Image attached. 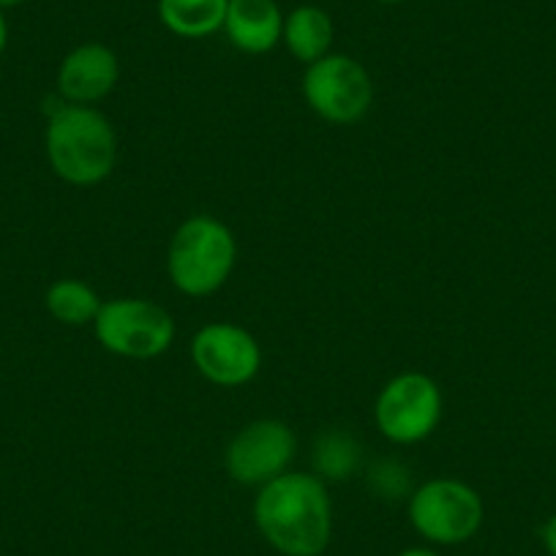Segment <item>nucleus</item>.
<instances>
[{
	"instance_id": "412c9836",
	"label": "nucleus",
	"mask_w": 556,
	"mask_h": 556,
	"mask_svg": "<svg viewBox=\"0 0 556 556\" xmlns=\"http://www.w3.org/2000/svg\"><path fill=\"white\" fill-rule=\"evenodd\" d=\"M379 3H388V7H393V3H406V0H379Z\"/></svg>"
},
{
	"instance_id": "ddd939ff",
	"label": "nucleus",
	"mask_w": 556,
	"mask_h": 556,
	"mask_svg": "<svg viewBox=\"0 0 556 556\" xmlns=\"http://www.w3.org/2000/svg\"><path fill=\"white\" fill-rule=\"evenodd\" d=\"M229 0H159V20L180 39H205L224 30Z\"/></svg>"
},
{
	"instance_id": "6ab92c4d",
	"label": "nucleus",
	"mask_w": 556,
	"mask_h": 556,
	"mask_svg": "<svg viewBox=\"0 0 556 556\" xmlns=\"http://www.w3.org/2000/svg\"><path fill=\"white\" fill-rule=\"evenodd\" d=\"M399 556H442V554H437L434 548H406L401 551Z\"/></svg>"
},
{
	"instance_id": "6e6552de",
	"label": "nucleus",
	"mask_w": 556,
	"mask_h": 556,
	"mask_svg": "<svg viewBox=\"0 0 556 556\" xmlns=\"http://www.w3.org/2000/svg\"><path fill=\"white\" fill-rule=\"evenodd\" d=\"M295 431L281 420H254L243 426L224 453L227 475L240 485H265L290 472L295 458Z\"/></svg>"
},
{
	"instance_id": "dca6fc26",
	"label": "nucleus",
	"mask_w": 556,
	"mask_h": 556,
	"mask_svg": "<svg viewBox=\"0 0 556 556\" xmlns=\"http://www.w3.org/2000/svg\"><path fill=\"white\" fill-rule=\"evenodd\" d=\"M406 475L409 472H406L399 462H379L377 467L371 469L374 491L382 496H390V500H395V496H401L406 491V483H409V478H406Z\"/></svg>"
},
{
	"instance_id": "2eb2a0df",
	"label": "nucleus",
	"mask_w": 556,
	"mask_h": 556,
	"mask_svg": "<svg viewBox=\"0 0 556 556\" xmlns=\"http://www.w3.org/2000/svg\"><path fill=\"white\" fill-rule=\"evenodd\" d=\"M312 462L319 480H346L361 469L363 451L346 431H328L314 442Z\"/></svg>"
},
{
	"instance_id": "a211bd4d",
	"label": "nucleus",
	"mask_w": 556,
	"mask_h": 556,
	"mask_svg": "<svg viewBox=\"0 0 556 556\" xmlns=\"http://www.w3.org/2000/svg\"><path fill=\"white\" fill-rule=\"evenodd\" d=\"M7 45H9V23L7 17H3V12H0V55L7 52Z\"/></svg>"
},
{
	"instance_id": "9b49d317",
	"label": "nucleus",
	"mask_w": 556,
	"mask_h": 556,
	"mask_svg": "<svg viewBox=\"0 0 556 556\" xmlns=\"http://www.w3.org/2000/svg\"><path fill=\"white\" fill-rule=\"evenodd\" d=\"M224 34L235 50L245 55H265L281 41L285 14L276 0H229Z\"/></svg>"
},
{
	"instance_id": "1a4fd4ad",
	"label": "nucleus",
	"mask_w": 556,
	"mask_h": 556,
	"mask_svg": "<svg viewBox=\"0 0 556 556\" xmlns=\"http://www.w3.org/2000/svg\"><path fill=\"white\" fill-rule=\"evenodd\" d=\"M191 361L207 382L240 388L260 374L262 350L254 336L232 323H211L197 330Z\"/></svg>"
},
{
	"instance_id": "9d476101",
	"label": "nucleus",
	"mask_w": 556,
	"mask_h": 556,
	"mask_svg": "<svg viewBox=\"0 0 556 556\" xmlns=\"http://www.w3.org/2000/svg\"><path fill=\"white\" fill-rule=\"evenodd\" d=\"M121 79V61L99 41H88L68 52L58 68V93L66 104H96L115 90Z\"/></svg>"
},
{
	"instance_id": "4468645a",
	"label": "nucleus",
	"mask_w": 556,
	"mask_h": 556,
	"mask_svg": "<svg viewBox=\"0 0 556 556\" xmlns=\"http://www.w3.org/2000/svg\"><path fill=\"white\" fill-rule=\"evenodd\" d=\"M45 306L55 323L68 325V328H83V325L96 323L104 301L93 287L79 281V278H58L55 285H50V290H47Z\"/></svg>"
},
{
	"instance_id": "423d86ee",
	"label": "nucleus",
	"mask_w": 556,
	"mask_h": 556,
	"mask_svg": "<svg viewBox=\"0 0 556 556\" xmlns=\"http://www.w3.org/2000/svg\"><path fill=\"white\" fill-rule=\"evenodd\" d=\"M442 417V390L429 374L404 371L390 379L377 395L374 420L384 440L417 445L429 440Z\"/></svg>"
},
{
	"instance_id": "f3484780",
	"label": "nucleus",
	"mask_w": 556,
	"mask_h": 556,
	"mask_svg": "<svg viewBox=\"0 0 556 556\" xmlns=\"http://www.w3.org/2000/svg\"><path fill=\"white\" fill-rule=\"evenodd\" d=\"M540 538H543V545H545V551H548V556H556V513L543 523V532H540Z\"/></svg>"
},
{
	"instance_id": "0eeeda50",
	"label": "nucleus",
	"mask_w": 556,
	"mask_h": 556,
	"mask_svg": "<svg viewBox=\"0 0 556 556\" xmlns=\"http://www.w3.org/2000/svg\"><path fill=\"white\" fill-rule=\"evenodd\" d=\"M303 96L323 121L350 126L371 106L374 85L361 61L328 52L303 74Z\"/></svg>"
},
{
	"instance_id": "7ed1b4c3",
	"label": "nucleus",
	"mask_w": 556,
	"mask_h": 556,
	"mask_svg": "<svg viewBox=\"0 0 556 556\" xmlns=\"http://www.w3.org/2000/svg\"><path fill=\"white\" fill-rule=\"evenodd\" d=\"M235 262L238 243L232 229L205 213L186 218L169 240V281L189 298H205L222 290L232 276Z\"/></svg>"
},
{
	"instance_id": "aec40b11",
	"label": "nucleus",
	"mask_w": 556,
	"mask_h": 556,
	"mask_svg": "<svg viewBox=\"0 0 556 556\" xmlns=\"http://www.w3.org/2000/svg\"><path fill=\"white\" fill-rule=\"evenodd\" d=\"M25 0H0V12H7V9H14V7H23Z\"/></svg>"
},
{
	"instance_id": "39448f33",
	"label": "nucleus",
	"mask_w": 556,
	"mask_h": 556,
	"mask_svg": "<svg viewBox=\"0 0 556 556\" xmlns=\"http://www.w3.org/2000/svg\"><path fill=\"white\" fill-rule=\"evenodd\" d=\"M483 500L464 480H429L409 496V523L434 545L467 543L483 527Z\"/></svg>"
},
{
	"instance_id": "f257e3e1",
	"label": "nucleus",
	"mask_w": 556,
	"mask_h": 556,
	"mask_svg": "<svg viewBox=\"0 0 556 556\" xmlns=\"http://www.w3.org/2000/svg\"><path fill=\"white\" fill-rule=\"evenodd\" d=\"M254 523L281 556H319L333 534L328 489L317 475H278L256 494Z\"/></svg>"
},
{
	"instance_id": "20e7f679",
	"label": "nucleus",
	"mask_w": 556,
	"mask_h": 556,
	"mask_svg": "<svg viewBox=\"0 0 556 556\" xmlns=\"http://www.w3.org/2000/svg\"><path fill=\"white\" fill-rule=\"evenodd\" d=\"M93 333L112 355L151 361L173 346L175 319L167 308L146 298H115L104 301L93 323Z\"/></svg>"
},
{
	"instance_id": "f03ea898",
	"label": "nucleus",
	"mask_w": 556,
	"mask_h": 556,
	"mask_svg": "<svg viewBox=\"0 0 556 556\" xmlns=\"http://www.w3.org/2000/svg\"><path fill=\"white\" fill-rule=\"evenodd\" d=\"M45 146L52 173L83 189L110 178L117 162V134L110 117L85 104H61L50 112Z\"/></svg>"
},
{
	"instance_id": "f8f14e48",
	"label": "nucleus",
	"mask_w": 556,
	"mask_h": 556,
	"mask_svg": "<svg viewBox=\"0 0 556 556\" xmlns=\"http://www.w3.org/2000/svg\"><path fill=\"white\" fill-rule=\"evenodd\" d=\"M333 20L319 7H298L285 17L281 41L298 63H317L333 47Z\"/></svg>"
}]
</instances>
